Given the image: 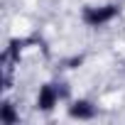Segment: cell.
<instances>
[{
  "mask_svg": "<svg viewBox=\"0 0 125 125\" xmlns=\"http://www.w3.org/2000/svg\"><path fill=\"white\" fill-rule=\"evenodd\" d=\"M120 12V5H86L81 10V20L88 27H105L108 22H113Z\"/></svg>",
  "mask_w": 125,
  "mask_h": 125,
  "instance_id": "6da1fadb",
  "label": "cell"
},
{
  "mask_svg": "<svg viewBox=\"0 0 125 125\" xmlns=\"http://www.w3.org/2000/svg\"><path fill=\"white\" fill-rule=\"evenodd\" d=\"M66 93L69 91L64 83H44V86H39V93H37V108L49 113V110H54V105L59 101L66 98Z\"/></svg>",
  "mask_w": 125,
  "mask_h": 125,
  "instance_id": "7a4b0ae2",
  "label": "cell"
},
{
  "mask_svg": "<svg viewBox=\"0 0 125 125\" xmlns=\"http://www.w3.org/2000/svg\"><path fill=\"white\" fill-rule=\"evenodd\" d=\"M66 113L74 120H93L96 118V105L91 101H86V98H79V101H71L69 103Z\"/></svg>",
  "mask_w": 125,
  "mask_h": 125,
  "instance_id": "3957f363",
  "label": "cell"
},
{
  "mask_svg": "<svg viewBox=\"0 0 125 125\" xmlns=\"http://www.w3.org/2000/svg\"><path fill=\"white\" fill-rule=\"evenodd\" d=\"M17 120H20V115H17L15 105L5 101L3 105H0V123H3V125H15Z\"/></svg>",
  "mask_w": 125,
  "mask_h": 125,
  "instance_id": "277c9868",
  "label": "cell"
}]
</instances>
